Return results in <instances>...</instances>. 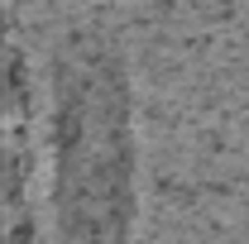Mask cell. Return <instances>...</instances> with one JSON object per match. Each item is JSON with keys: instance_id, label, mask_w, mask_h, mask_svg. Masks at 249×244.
Instances as JSON below:
<instances>
[{"instance_id": "obj_1", "label": "cell", "mask_w": 249, "mask_h": 244, "mask_svg": "<svg viewBox=\"0 0 249 244\" xmlns=\"http://www.w3.org/2000/svg\"><path fill=\"white\" fill-rule=\"evenodd\" d=\"M53 139L67 220L87 235L115 225L129 173V110L120 67L101 48H77L62 58Z\"/></svg>"}]
</instances>
